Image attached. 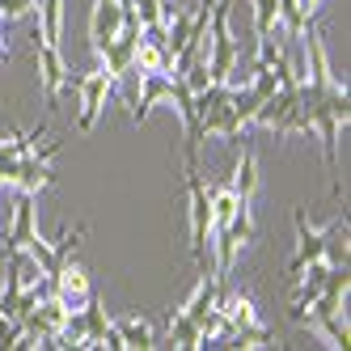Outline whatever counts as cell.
I'll return each instance as SVG.
<instances>
[{
    "label": "cell",
    "instance_id": "obj_1",
    "mask_svg": "<svg viewBox=\"0 0 351 351\" xmlns=\"http://www.w3.org/2000/svg\"><path fill=\"white\" fill-rule=\"evenodd\" d=\"M186 199H191V258L199 275L208 271V250H212V199L208 186L199 178V165H186Z\"/></svg>",
    "mask_w": 351,
    "mask_h": 351
},
{
    "label": "cell",
    "instance_id": "obj_2",
    "mask_svg": "<svg viewBox=\"0 0 351 351\" xmlns=\"http://www.w3.org/2000/svg\"><path fill=\"white\" fill-rule=\"evenodd\" d=\"M292 224H296V254H292V263H288V280H296V275L305 271L309 263L330 258V241H335V233L347 229V220H335L330 229H309L305 212H292Z\"/></svg>",
    "mask_w": 351,
    "mask_h": 351
},
{
    "label": "cell",
    "instance_id": "obj_3",
    "mask_svg": "<svg viewBox=\"0 0 351 351\" xmlns=\"http://www.w3.org/2000/svg\"><path fill=\"white\" fill-rule=\"evenodd\" d=\"M72 85L81 89V114H77V128L81 132H93L97 114H102L106 97L114 93V77L102 68V72H85V77H72Z\"/></svg>",
    "mask_w": 351,
    "mask_h": 351
},
{
    "label": "cell",
    "instance_id": "obj_4",
    "mask_svg": "<svg viewBox=\"0 0 351 351\" xmlns=\"http://www.w3.org/2000/svg\"><path fill=\"white\" fill-rule=\"evenodd\" d=\"M56 148H60V140H51V144L34 148V153H26V157L17 161V169H13V182H9V186L26 191V195H38L43 186H51V182H56V169L47 165V161L56 157Z\"/></svg>",
    "mask_w": 351,
    "mask_h": 351
},
{
    "label": "cell",
    "instance_id": "obj_5",
    "mask_svg": "<svg viewBox=\"0 0 351 351\" xmlns=\"http://www.w3.org/2000/svg\"><path fill=\"white\" fill-rule=\"evenodd\" d=\"M34 38H38V34H34ZM34 56H38V85H43V102H47V110H56L60 89L68 85V64H64V56H60V47H56V43H47V38H38V43H34Z\"/></svg>",
    "mask_w": 351,
    "mask_h": 351
},
{
    "label": "cell",
    "instance_id": "obj_6",
    "mask_svg": "<svg viewBox=\"0 0 351 351\" xmlns=\"http://www.w3.org/2000/svg\"><path fill=\"white\" fill-rule=\"evenodd\" d=\"M51 284H56V296L64 300L68 309H81L85 300L93 296V288H89V271H85L81 263H64V267L51 275Z\"/></svg>",
    "mask_w": 351,
    "mask_h": 351
},
{
    "label": "cell",
    "instance_id": "obj_7",
    "mask_svg": "<svg viewBox=\"0 0 351 351\" xmlns=\"http://www.w3.org/2000/svg\"><path fill=\"white\" fill-rule=\"evenodd\" d=\"M0 237H5V250H30V241L38 237V229H34V195H26V191L17 195V204H13V224H9Z\"/></svg>",
    "mask_w": 351,
    "mask_h": 351
},
{
    "label": "cell",
    "instance_id": "obj_8",
    "mask_svg": "<svg viewBox=\"0 0 351 351\" xmlns=\"http://www.w3.org/2000/svg\"><path fill=\"white\" fill-rule=\"evenodd\" d=\"M123 30V9L119 0H93V17H89V38H93V51L102 56L106 43Z\"/></svg>",
    "mask_w": 351,
    "mask_h": 351
},
{
    "label": "cell",
    "instance_id": "obj_9",
    "mask_svg": "<svg viewBox=\"0 0 351 351\" xmlns=\"http://www.w3.org/2000/svg\"><path fill=\"white\" fill-rule=\"evenodd\" d=\"M140 93L132 97V119L144 123L157 102H169V72H140Z\"/></svg>",
    "mask_w": 351,
    "mask_h": 351
},
{
    "label": "cell",
    "instance_id": "obj_10",
    "mask_svg": "<svg viewBox=\"0 0 351 351\" xmlns=\"http://www.w3.org/2000/svg\"><path fill=\"white\" fill-rule=\"evenodd\" d=\"M237 250H241V237L229 233V224H220V229H216V280H229V275H233Z\"/></svg>",
    "mask_w": 351,
    "mask_h": 351
},
{
    "label": "cell",
    "instance_id": "obj_11",
    "mask_svg": "<svg viewBox=\"0 0 351 351\" xmlns=\"http://www.w3.org/2000/svg\"><path fill=\"white\" fill-rule=\"evenodd\" d=\"M34 13H38V38L60 47V34H64V0H38Z\"/></svg>",
    "mask_w": 351,
    "mask_h": 351
},
{
    "label": "cell",
    "instance_id": "obj_12",
    "mask_svg": "<svg viewBox=\"0 0 351 351\" xmlns=\"http://www.w3.org/2000/svg\"><path fill=\"white\" fill-rule=\"evenodd\" d=\"M258 191V157H254V148H245L241 161H237V178H233V195L241 199V204H250Z\"/></svg>",
    "mask_w": 351,
    "mask_h": 351
},
{
    "label": "cell",
    "instance_id": "obj_13",
    "mask_svg": "<svg viewBox=\"0 0 351 351\" xmlns=\"http://www.w3.org/2000/svg\"><path fill=\"white\" fill-rule=\"evenodd\" d=\"M216 292H220V280L204 271V280H199L195 296L182 305V313H186V317H195V322H204V313H208V309H216Z\"/></svg>",
    "mask_w": 351,
    "mask_h": 351
},
{
    "label": "cell",
    "instance_id": "obj_14",
    "mask_svg": "<svg viewBox=\"0 0 351 351\" xmlns=\"http://www.w3.org/2000/svg\"><path fill=\"white\" fill-rule=\"evenodd\" d=\"M114 335L123 339V347H136V351L153 347V326H148L144 317H123V322H114Z\"/></svg>",
    "mask_w": 351,
    "mask_h": 351
},
{
    "label": "cell",
    "instance_id": "obj_15",
    "mask_svg": "<svg viewBox=\"0 0 351 351\" xmlns=\"http://www.w3.org/2000/svg\"><path fill=\"white\" fill-rule=\"evenodd\" d=\"M169 339H173V347H182V351L204 347V339H199V322H195V317H186L182 309L169 317Z\"/></svg>",
    "mask_w": 351,
    "mask_h": 351
},
{
    "label": "cell",
    "instance_id": "obj_16",
    "mask_svg": "<svg viewBox=\"0 0 351 351\" xmlns=\"http://www.w3.org/2000/svg\"><path fill=\"white\" fill-rule=\"evenodd\" d=\"M208 199H212V220H216L212 229L229 224V216H233V212H237V204H241V199L233 195V186H216V182L208 186Z\"/></svg>",
    "mask_w": 351,
    "mask_h": 351
},
{
    "label": "cell",
    "instance_id": "obj_17",
    "mask_svg": "<svg viewBox=\"0 0 351 351\" xmlns=\"http://www.w3.org/2000/svg\"><path fill=\"white\" fill-rule=\"evenodd\" d=\"M254 5V38H271L275 21H280V0H250Z\"/></svg>",
    "mask_w": 351,
    "mask_h": 351
},
{
    "label": "cell",
    "instance_id": "obj_18",
    "mask_svg": "<svg viewBox=\"0 0 351 351\" xmlns=\"http://www.w3.org/2000/svg\"><path fill=\"white\" fill-rule=\"evenodd\" d=\"M280 21L288 26V34L292 38H300V30H305V9H300V0H280Z\"/></svg>",
    "mask_w": 351,
    "mask_h": 351
},
{
    "label": "cell",
    "instance_id": "obj_19",
    "mask_svg": "<svg viewBox=\"0 0 351 351\" xmlns=\"http://www.w3.org/2000/svg\"><path fill=\"white\" fill-rule=\"evenodd\" d=\"M26 13H34V0H0V21L26 17Z\"/></svg>",
    "mask_w": 351,
    "mask_h": 351
},
{
    "label": "cell",
    "instance_id": "obj_20",
    "mask_svg": "<svg viewBox=\"0 0 351 351\" xmlns=\"http://www.w3.org/2000/svg\"><path fill=\"white\" fill-rule=\"evenodd\" d=\"M17 335H21V322H13V317L0 313V351L13 347V343H17Z\"/></svg>",
    "mask_w": 351,
    "mask_h": 351
},
{
    "label": "cell",
    "instance_id": "obj_21",
    "mask_svg": "<svg viewBox=\"0 0 351 351\" xmlns=\"http://www.w3.org/2000/svg\"><path fill=\"white\" fill-rule=\"evenodd\" d=\"M300 9H305V17H313L322 9V0H300Z\"/></svg>",
    "mask_w": 351,
    "mask_h": 351
},
{
    "label": "cell",
    "instance_id": "obj_22",
    "mask_svg": "<svg viewBox=\"0 0 351 351\" xmlns=\"http://www.w3.org/2000/svg\"><path fill=\"white\" fill-rule=\"evenodd\" d=\"M9 60V47H5V34H0V64Z\"/></svg>",
    "mask_w": 351,
    "mask_h": 351
},
{
    "label": "cell",
    "instance_id": "obj_23",
    "mask_svg": "<svg viewBox=\"0 0 351 351\" xmlns=\"http://www.w3.org/2000/svg\"><path fill=\"white\" fill-rule=\"evenodd\" d=\"M0 186H5V178H0Z\"/></svg>",
    "mask_w": 351,
    "mask_h": 351
}]
</instances>
